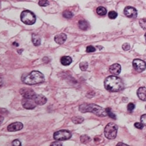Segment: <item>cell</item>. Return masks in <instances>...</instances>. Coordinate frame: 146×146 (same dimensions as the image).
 <instances>
[{"label":"cell","mask_w":146,"mask_h":146,"mask_svg":"<svg viewBox=\"0 0 146 146\" xmlns=\"http://www.w3.org/2000/svg\"><path fill=\"white\" fill-rule=\"evenodd\" d=\"M37 105H43L47 102V98L46 97L41 94H36L33 98Z\"/></svg>","instance_id":"12"},{"label":"cell","mask_w":146,"mask_h":146,"mask_svg":"<svg viewBox=\"0 0 146 146\" xmlns=\"http://www.w3.org/2000/svg\"><path fill=\"white\" fill-rule=\"evenodd\" d=\"M80 140L82 143L87 144L91 141V139L87 135H82L80 137Z\"/></svg>","instance_id":"21"},{"label":"cell","mask_w":146,"mask_h":146,"mask_svg":"<svg viewBox=\"0 0 146 146\" xmlns=\"http://www.w3.org/2000/svg\"><path fill=\"white\" fill-rule=\"evenodd\" d=\"M140 121L144 126H146V114H144L141 116Z\"/></svg>","instance_id":"30"},{"label":"cell","mask_w":146,"mask_h":146,"mask_svg":"<svg viewBox=\"0 0 146 146\" xmlns=\"http://www.w3.org/2000/svg\"><path fill=\"white\" fill-rule=\"evenodd\" d=\"M145 42H146V33H145Z\"/></svg>","instance_id":"37"},{"label":"cell","mask_w":146,"mask_h":146,"mask_svg":"<svg viewBox=\"0 0 146 146\" xmlns=\"http://www.w3.org/2000/svg\"><path fill=\"white\" fill-rule=\"evenodd\" d=\"M137 95L140 100L143 101H146V88H139L137 91Z\"/></svg>","instance_id":"15"},{"label":"cell","mask_w":146,"mask_h":146,"mask_svg":"<svg viewBox=\"0 0 146 146\" xmlns=\"http://www.w3.org/2000/svg\"><path fill=\"white\" fill-rule=\"evenodd\" d=\"M122 48L125 50V51H127L129 50H130V44L127 43H125L122 45Z\"/></svg>","instance_id":"31"},{"label":"cell","mask_w":146,"mask_h":146,"mask_svg":"<svg viewBox=\"0 0 146 146\" xmlns=\"http://www.w3.org/2000/svg\"><path fill=\"white\" fill-rule=\"evenodd\" d=\"M88 64L87 62H82L80 64V68L82 71H86L88 68Z\"/></svg>","instance_id":"25"},{"label":"cell","mask_w":146,"mask_h":146,"mask_svg":"<svg viewBox=\"0 0 146 146\" xmlns=\"http://www.w3.org/2000/svg\"><path fill=\"white\" fill-rule=\"evenodd\" d=\"M12 145L14 146H20L22 145L21 141L19 140H14L13 142H12Z\"/></svg>","instance_id":"32"},{"label":"cell","mask_w":146,"mask_h":146,"mask_svg":"<svg viewBox=\"0 0 146 146\" xmlns=\"http://www.w3.org/2000/svg\"><path fill=\"white\" fill-rule=\"evenodd\" d=\"M78 26L81 30L86 31L89 27V24L86 20H80L78 22Z\"/></svg>","instance_id":"17"},{"label":"cell","mask_w":146,"mask_h":146,"mask_svg":"<svg viewBox=\"0 0 146 146\" xmlns=\"http://www.w3.org/2000/svg\"><path fill=\"white\" fill-rule=\"evenodd\" d=\"M127 108L128 111H129V112H132V111L134 110V109L135 108V104H133V103H129V104L127 105Z\"/></svg>","instance_id":"29"},{"label":"cell","mask_w":146,"mask_h":146,"mask_svg":"<svg viewBox=\"0 0 146 146\" xmlns=\"http://www.w3.org/2000/svg\"><path fill=\"white\" fill-rule=\"evenodd\" d=\"M106 113H107V115L110 117L111 118L113 119H116V115L113 113L111 111V109L110 108H106Z\"/></svg>","instance_id":"22"},{"label":"cell","mask_w":146,"mask_h":146,"mask_svg":"<svg viewBox=\"0 0 146 146\" xmlns=\"http://www.w3.org/2000/svg\"><path fill=\"white\" fill-rule=\"evenodd\" d=\"M32 41L35 46H39L41 43V39L38 35L35 33L32 34Z\"/></svg>","instance_id":"18"},{"label":"cell","mask_w":146,"mask_h":146,"mask_svg":"<svg viewBox=\"0 0 146 146\" xmlns=\"http://www.w3.org/2000/svg\"><path fill=\"white\" fill-rule=\"evenodd\" d=\"M71 133L67 130H61L55 132L53 135V138L57 141H63L70 139L71 137Z\"/></svg>","instance_id":"6"},{"label":"cell","mask_w":146,"mask_h":146,"mask_svg":"<svg viewBox=\"0 0 146 146\" xmlns=\"http://www.w3.org/2000/svg\"><path fill=\"white\" fill-rule=\"evenodd\" d=\"M133 66L137 72H141L145 70L146 63L140 59H135L133 62Z\"/></svg>","instance_id":"7"},{"label":"cell","mask_w":146,"mask_h":146,"mask_svg":"<svg viewBox=\"0 0 146 146\" xmlns=\"http://www.w3.org/2000/svg\"><path fill=\"white\" fill-rule=\"evenodd\" d=\"M96 13L99 15L104 16L107 13V10L104 7H99L96 8Z\"/></svg>","instance_id":"19"},{"label":"cell","mask_w":146,"mask_h":146,"mask_svg":"<svg viewBox=\"0 0 146 146\" xmlns=\"http://www.w3.org/2000/svg\"><path fill=\"white\" fill-rule=\"evenodd\" d=\"M20 94L23 96V98L33 99L36 94L32 89L29 88H23L20 90Z\"/></svg>","instance_id":"10"},{"label":"cell","mask_w":146,"mask_h":146,"mask_svg":"<svg viewBox=\"0 0 146 146\" xmlns=\"http://www.w3.org/2000/svg\"><path fill=\"white\" fill-rule=\"evenodd\" d=\"M23 127V124L21 122H19V121H17V122H14L10 124L8 127H7V130L11 132H14V131H17L21 130L22 129Z\"/></svg>","instance_id":"11"},{"label":"cell","mask_w":146,"mask_h":146,"mask_svg":"<svg viewBox=\"0 0 146 146\" xmlns=\"http://www.w3.org/2000/svg\"><path fill=\"white\" fill-rule=\"evenodd\" d=\"M50 145H63V144L62 143H60V142H58V141H56V142H53L51 144H50Z\"/></svg>","instance_id":"34"},{"label":"cell","mask_w":146,"mask_h":146,"mask_svg":"<svg viewBox=\"0 0 146 146\" xmlns=\"http://www.w3.org/2000/svg\"><path fill=\"white\" fill-rule=\"evenodd\" d=\"M79 110L82 113L91 112L100 117H105L108 115L106 111V109L93 104H83L79 106Z\"/></svg>","instance_id":"3"},{"label":"cell","mask_w":146,"mask_h":146,"mask_svg":"<svg viewBox=\"0 0 146 146\" xmlns=\"http://www.w3.org/2000/svg\"><path fill=\"white\" fill-rule=\"evenodd\" d=\"M144 125L142 124V123H139V122H136L135 123V127L137 129H143Z\"/></svg>","instance_id":"33"},{"label":"cell","mask_w":146,"mask_h":146,"mask_svg":"<svg viewBox=\"0 0 146 146\" xmlns=\"http://www.w3.org/2000/svg\"><path fill=\"white\" fill-rule=\"evenodd\" d=\"M49 3H48V0H39V5L41 7H46L48 5Z\"/></svg>","instance_id":"27"},{"label":"cell","mask_w":146,"mask_h":146,"mask_svg":"<svg viewBox=\"0 0 146 146\" xmlns=\"http://www.w3.org/2000/svg\"><path fill=\"white\" fill-rule=\"evenodd\" d=\"M124 14L128 18H136L137 16V11L135 8L128 6L125 8Z\"/></svg>","instance_id":"9"},{"label":"cell","mask_w":146,"mask_h":146,"mask_svg":"<svg viewBox=\"0 0 146 146\" xmlns=\"http://www.w3.org/2000/svg\"><path fill=\"white\" fill-rule=\"evenodd\" d=\"M119 145H127V144H124V143H119L117 144V146H119Z\"/></svg>","instance_id":"35"},{"label":"cell","mask_w":146,"mask_h":146,"mask_svg":"<svg viewBox=\"0 0 146 146\" xmlns=\"http://www.w3.org/2000/svg\"><path fill=\"white\" fill-rule=\"evenodd\" d=\"M72 62L71 57L70 56H63L60 59V62L63 66H67L70 65Z\"/></svg>","instance_id":"16"},{"label":"cell","mask_w":146,"mask_h":146,"mask_svg":"<svg viewBox=\"0 0 146 146\" xmlns=\"http://www.w3.org/2000/svg\"><path fill=\"white\" fill-rule=\"evenodd\" d=\"M108 17H109V18L111 19H114L116 18V17H117V13H116L115 11H110L109 13Z\"/></svg>","instance_id":"24"},{"label":"cell","mask_w":146,"mask_h":146,"mask_svg":"<svg viewBox=\"0 0 146 146\" xmlns=\"http://www.w3.org/2000/svg\"><path fill=\"white\" fill-rule=\"evenodd\" d=\"M72 122L74 123V124H80L82 123L84 120V118L81 117V116H74L72 117L71 119Z\"/></svg>","instance_id":"20"},{"label":"cell","mask_w":146,"mask_h":146,"mask_svg":"<svg viewBox=\"0 0 146 146\" xmlns=\"http://www.w3.org/2000/svg\"><path fill=\"white\" fill-rule=\"evenodd\" d=\"M13 44L15 45V46H19L18 43H16V42H14V43H13Z\"/></svg>","instance_id":"36"},{"label":"cell","mask_w":146,"mask_h":146,"mask_svg":"<svg viewBox=\"0 0 146 146\" xmlns=\"http://www.w3.org/2000/svg\"><path fill=\"white\" fill-rule=\"evenodd\" d=\"M22 81L25 84L32 85L42 83L45 81L44 76L39 71H32L29 74H24L21 77Z\"/></svg>","instance_id":"2"},{"label":"cell","mask_w":146,"mask_h":146,"mask_svg":"<svg viewBox=\"0 0 146 146\" xmlns=\"http://www.w3.org/2000/svg\"><path fill=\"white\" fill-rule=\"evenodd\" d=\"M21 20L26 25H31L36 22V16L33 13L29 10H25L22 12L21 14Z\"/></svg>","instance_id":"4"},{"label":"cell","mask_w":146,"mask_h":146,"mask_svg":"<svg viewBox=\"0 0 146 146\" xmlns=\"http://www.w3.org/2000/svg\"><path fill=\"white\" fill-rule=\"evenodd\" d=\"M104 86L108 91L119 92L124 88V84L119 77L110 76L105 80Z\"/></svg>","instance_id":"1"},{"label":"cell","mask_w":146,"mask_h":146,"mask_svg":"<svg viewBox=\"0 0 146 146\" xmlns=\"http://www.w3.org/2000/svg\"><path fill=\"white\" fill-rule=\"evenodd\" d=\"M63 16L65 18L70 19L73 17V14L71 13V12H70L69 11H65L64 12H63Z\"/></svg>","instance_id":"23"},{"label":"cell","mask_w":146,"mask_h":146,"mask_svg":"<svg viewBox=\"0 0 146 146\" xmlns=\"http://www.w3.org/2000/svg\"><path fill=\"white\" fill-rule=\"evenodd\" d=\"M22 105L26 109H33L36 106V103L33 99L23 98L22 100Z\"/></svg>","instance_id":"8"},{"label":"cell","mask_w":146,"mask_h":146,"mask_svg":"<svg viewBox=\"0 0 146 146\" xmlns=\"http://www.w3.org/2000/svg\"><path fill=\"white\" fill-rule=\"evenodd\" d=\"M96 51V48L92 46H88L86 48V52L87 53H92Z\"/></svg>","instance_id":"28"},{"label":"cell","mask_w":146,"mask_h":146,"mask_svg":"<svg viewBox=\"0 0 146 146\" xmlns=\"http://www.w3.org/2000/svg\"><path fill=\"white\" fill-rule=\"evenodd\" d=\"M117 126L114 123H108L104 130L105 136L108 139H113L116 137Z\"/></svg>","instance_id":"5"},{"label":"cell","mask_w":146,"mask_h":146,"mask_svg":"<svg viewBox=\"0 0 146 146\" xmlns=\"http://www.w3.org/2000/svg\"><path fill=\"white\" fill-rule=\"evenodd\" d=\"M67 39V35L65 33H60L54 37V41L58 44H63Z\"/></svg>","instance_id":"14"},{"label":"cell","mask_w":146,"mask_h":146,"mask_svg":"<svg viewBox=\"0 0 146 146\" xmlns=\"http://www.w3.org/2000/svg\"><path fill=\"white\" fill-rule=\"evenodd\" d=\"M109 71L113 75L117 76L121 72V66L117 63L113 64L109 67Z\"/></svg>","instance_id":"13"},{"label":"cell","mask_w":146,"mask_h":146,"mask_svg":"<svg viewBox=\"0 0 146 146\" xmlns=\"http://www.w3.org/2000/svg\"><path fill=\"white\" fill-rule=\"evenodd\" d=\"M139 23L143 29L146 30V19H141L139 21Z\"/></svg>","instance_id":"26"},{"label":"cell","mask_w":146,"mask_h":146,"mask_svg":"<svg viewBox=\"0 0 146 146\" xmlns=\"http://www.w3.org/2000/svg\"><path fill=\"white\" fill-rule=\"evenodd\" d=\"M145 108H146V107H145Z\"/></svg>","instance_id":"38"}]
</instances>
